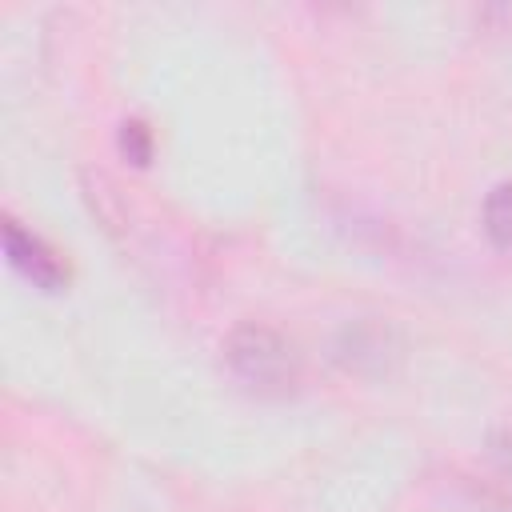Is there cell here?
Returning <instances> with one entry per match:
<instances>
[{"label": "cell", "mask_w": 512, "mask_h": 512, "mask_svg": "<svg viewBox=\"0 0 512 512\" xmlns=\"http://www.w3.org/2000/svg\"><path fill=\"white\" fill-rule=\"evenodd\" d=\"M392 352H396L392 328L380 324V320L344 324L340 336H336V360H340L348 372H380Z\"/></svg>", "instance_id": "3957f363"}, {"label": "cell", "mask_w": 512, "mask_h": 512, "mask_svg": "<svg viewBox=\"0 0 512 512\" xmlns=\"http://www.w3.org/2000/svg\"><path fill=\"white\" fill-rule=\"evenodd\" d=\"M224 360H228L232 376L240 384H248L252 392L280 396L300 384V352L272 324H256V320L236 324L224 336Z\"/></svg>", "instance_id": "6da1fadb"}, {"label": "cell", "mask_w": 512, "mask_h": 512, "mask_svg": "<svg viewBox=\"0 0 512 512\" xmlns=\"http://www.w3.org/2000/svg\"><path fill=\"white\" fill-rule=\"evenodd\" d=\"M488 452H492L496 468H500L504 476H512V420H508V424H500V428L492 432V440H488Z\"/></svg>", "instance_id": "8992f818"}, {"label": "cell", "mask_w": 512, "mask_h": 512, "mask_svg": "<svg viewBox=\"0 0 512 512\" xmlns=\"http://www.w3.org/2000/svg\"><path fill=\"white\" fill-rule=\"evenodd\" d=\"M4 248H8V260L32 280V284H40V288H60V284H68V264L60 260V252L44 240V236H36L32 228H24L20 220H4Z\"/></svg>", "instance_id": "7a4b0ae2"}, {"label": "cell", "mask_w": 512, "mask_h": 512, "mask_svg": "<svg viewBox=\"0 0 512 512\" xmlns=\"http://www.w3.org/2000/svg\"><path fill=\"white\" fill-rule=\"evenodd\" d=\"M120 152L132 164H148L152 160V132H148L144 120H124L120 124Z\"/></svg>", "instance_id": "5b68a950"}, {"label": "cell", "mask_w": 512, "mask_h": 512, "mask_svg": "<svg viewBox=\"0 0 512 512\" xmlns=\"http://www.w3.org/2000/svg\"><path fill=\"white\" fill-rule=\"evenodd\" d=\"M484 232L496 248H512V180L496 184L488 196H484Z\"/></svg>", "instance_id": "277c9868"}]
</instances>
